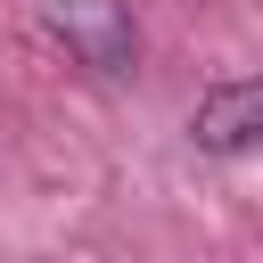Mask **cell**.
I'll list each match as a JSON object with an SVG mask.
<instances>
[{"label":"cell","mask_w":263,"mask_h":263,"mask_svg":"<svg viewBox=\"0 0 263 263\" xmlns=\"http://www.w3.org/2000/svg\"><path fill=\"white\" fill-rule=\"evenodd\" d=\"M49 33H58L82 66H99V74H123V66L140 58V33H132L123 0H49Z\"/></svg>","instance_id":"1"},{"label":"cell","mask_w":263,"mask_h":263,"mask_svg":"<svg viewBox=\"0 0 263 263\" xmlns=\"http://www.w3.org/2000/svg\"><path fill=\"white\" fill-rule=\"evenodd\" d=\"M189 140L214 148V156H238V148H263V74H238L222 90H205L189 107Z\"/></svg>","instance_id":"2"}]
</instances>
